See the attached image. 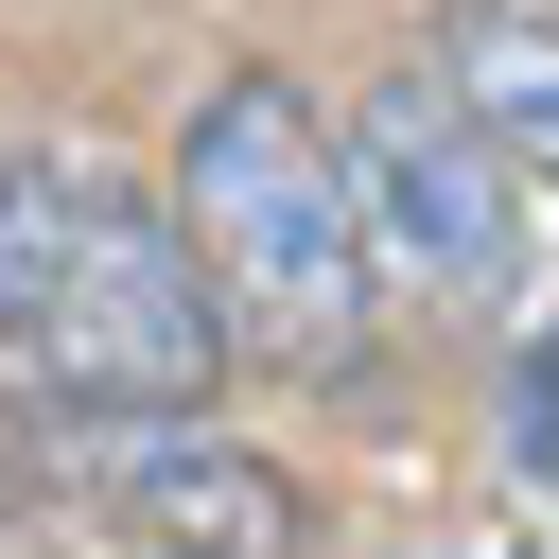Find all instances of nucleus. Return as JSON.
Here are the masks:
<instances>
[{
	"instance_id": "3",
	"label": "nucleus",
	"mask_w": 559,
	"mask_h": 559,
	"mask_svg": "<svg viewBox=\"0 0 559 559\" xmlns=\"http://www.w3.org/2000/svg\"><path fill=\"white\" fill-rule=\"evenodd\" d=\"M332 140H349V210H367V262H384V280H419V297H454V314H489V297L524 280V192H507V157L437 105V70L367 87Z\"/></svg>"
},
{
	"instance_id": "2",
	"label": "nucleus",
	"mask_w": 559,
	"mask_h": 559,
	"mask_svg": "<svg viewBox=\"0 0 559 559\" xmlns=\"http://www.w3.org/2000/svg\"><path fill=\"white\" fill-rule=\"evenodd\" d=\"M35 367H52L70 419H210V402H227L245 349H227V297H210V262L175 245L157 192L87 175V245H70V297H52Z\"/></svg>"
},
{
	"instance_id": "4",
	"label": "nucleus",
	"mask_w": 559,
	"mask_h": 559,
	"mask_svg": "<svg viewBox=\"0 0 559 559\" xmlns=\"http://www.w3.org/2000/svg\"><path fill=\"white\" fill-rule=\"evenodd\" d=\"M70 489L157 559H314V489L210 419H70Z\"/></svg>"
},
{
	"instance_id": "1",
	"label": "nucleus",
	"mask_w": 559,
	"mask_h": 559,
	"mask_svg": "<svg viewBox=\"0 0 559 559\" xmlns=\"http://www.w3.org/2000/svg\"><path fill=\"white\" fill-rule=\"evenodd\" d=\"M175 245L210 262L227 297V349H280V367H349L367 349V210H349V140L297 70H227L175 140Z\"/></svg>"
},
{
	"instance_id": "5",
	"label": "nucleus",
	"mask_w": 559,
	"mask_h": 559,
	"mask_svg": "<svg viewBox=\"0 0 559 559\" xmlns=\"http://www.w3.org/2000/svg\"><path fill=\"white\" fill-rule=\"evenodd\" d=\"M437 105L507 157V192H559V17H524V0H454V35H437Z\"/></svg>"
},
{
	"instance_id": "6",
	"label": "nucleus",
	"mask_w": 559,
	"mask_h": 559,
	"mask_svg": "<svg viewBox=\"0 0 559 559\" xmlns=\"http://www.w3.org/2000/svg\"><path fill=\"white\" fill-rule=\"evenodd\" d=\"M70 245H87V175L35 157V140H0V349L17 367H35V332L70 297Z\"/></svg>"
}]
</instances>
